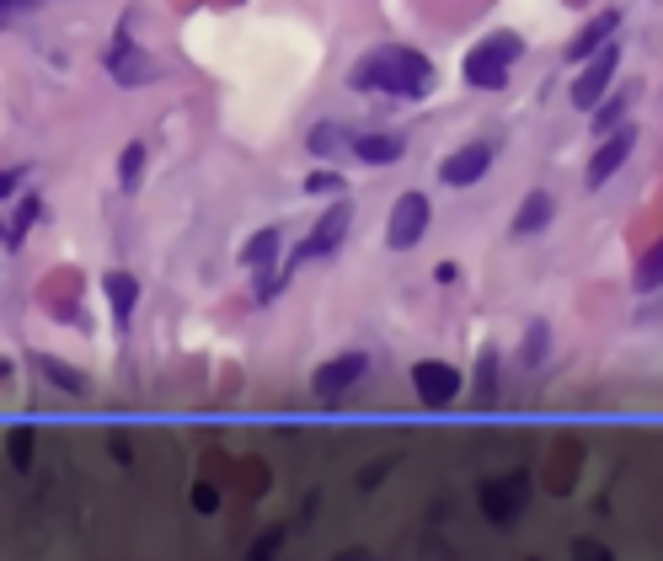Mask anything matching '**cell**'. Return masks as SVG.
Here are the masks:
<instances>
[{
  "mask_svg": "<svg viewBox=\"0 0 663 561\" xmlns=\"http://www.w3.org/2000/svg\"><path fill=\"white\" fill-rule=\"evenodd\" d=\"M279 545H284V529H268V535H257V540H252V561H268L273 551H279Z\"/></svg>",
  "mask_w": 663,
  "mask_h": 561,
  "instance_id": "obj_27",
  "label": "cell"
},
{
  "mask_svg": "<svg viewBox=\"0 0 663 561\" xmlns=\"http://www.w3.org/2000/svg\"><path fill=\"white\" fill-rule=\"evenodd\" d=\"M17 182H22V171H17V166H6V171H0V198H6Z\"/></svg>",
  "mask_w": 663,
  "mask_h": 561,
  "instance_id": "obj_33",
  "label": "cell"
},
{
  "mask_svg": "<svg viewBox=\"0 0 663 561\" xmlns=\"http://www.w3.org/2000/svg\"><path fill=\"white\" fill-rule=\"evenodd\" d=\"M498 401V348H482L476 358V407H492Z\"/></svg>",
  "mask_w": 663,
  "mask_h": 561,
  "instance_id": "obj_19",
  "label": "cell"
},
{
  "mask_svg": "<svg viewBox=\"0 0 663 561\" xmlns=\"http://www.w3.org/2000/svg\"><path fill=\"white\" fill-rule=\"evenodd\" d=\"M487 166H492V145H460L450 161L439 166V177L450 187H471V182L487 177Z\"/></svg>",
  "mask_w": 663,
  "mask_h": 561,
  "instance_id": "obj_11",
  "label": "cell"
},
{
  "mask_svg": "<svg viewBox=\"0 0 663 561\" xmlns=\"http://www.w3.org/2000/svg\"><path fill=\"white\" fill-rule=\"evenodd\" d=\"M551 214H557V198H551V193H524V204L514 214V236H535V230H546Z\"/></svg>",
  "mask_w": 663,
  "mask_h": 561,
  "instance_id": "obj_16",
  "label": "cell"
},
{
  "mask_svg": "<svg viewBox=\"0 0 663 561\" xmlns=\"http://www.w3.org/2000/svg\"><path fill=\"white\" fill-rule=\"evenodd\" d=\"M305 193H343V177H337V171H311V177H305Z\"/></svg>",
  "mask_w": 663,
  "mask_h": 561,
  "instance_id": "obj_26",
  "label": "cell"
},
{
  "mask_svg": "<svg viewBox=\"0 0 663 561\" xmlns=\"http://www.w3.org/2000/svg\"><path fill=\"white\" fill-rule=\"evenodd\" d=\"M546 321H535L530 326V332H524V364H541V358H546Z\"/></svg>",
  "mask_w": 663,
  "mask_h": 561,
  "instance_id": "obj_24",
  "label": "cell"
},
{
  "mask_svg": "<svg viewBox=\"0 0 663 561\" xmlns=\"http://www.w3.org/2000/svg\"><path fill=\"white\" fill-rule=\"evenodd\" d=\"M33 369H38L43 380L54 385V391H65V396H91V380H86V369L65 364V358H54V353H33Z\"/></svg>",
  "mask_w": 663,
  "mask_h": 561,
  "instance_id": "obj_12",
  "label": "cell"
},
{
  "mask_svg": "<svg viewBox=\"0 0 663 561\" xmlns=\"http://www.w3.org/2000/svg\"><path fill=\"white\" fill-rule=\"evenodd\" d=\"M348 225H353V209H348V204H332V209H327V214H321V220H316V230H311V236H305V241L295 246V257L284 262V278L295 273L305 257H332L337 246H343Z\"/></svg>",
  "mask_w": 663,
  "mask_h": 561,
  "instance_id": "obj_5",
  "label": "cell"
},
{
  "mask_svg": "<svg viewBox=\"0 0 663 561\" xmlns=\"http://www.w3.org/2000/svg\"><path fill=\"white\" fill-rule=\"evenodd\" d=\"M102 289H107V305H113L118 326H129L134 305H140V278H134V273H107V278H102Z\"/></svg>",
  "mask_w": 663,
  "mask_h": 561,
  "instance_id": "obj_15",
  "label": "cell"
},
{
  "mask_svg": "<svg viewBox=\"0 0 663 561\" xmlns=\"http://www.w3.org/2000/svg\"><path fill=\"white\" fill-rule=\"evenodd\" d=\"M193 508L198 513H214V508H220V492H214L209 481H198V487H193Z\"/></svg>",
  "mask_w": 663,
  "mask_h": 561,
  "instance_id": "obj_29",
  "label": "cell"
},
{
  "mask_svg": "<svg viewBox=\"0 0 663 561\" xmlns=\"http://www.w3.org/2000/svg\"><path fill=\"white\" fill-rule=\"evenodd\" d=\"M385 465H391V460H375V465H369V471L359 476V487H375V481L385 476Z\"/></svg>",
  "mask_w": 663,
  "mask_h": 561,
  "instance_id": "obj_32",
  "label": "cell"
},
{
  "mask_svg": "<svg viewBox=\"0 0 663 561\" xmlns=\"http://www.w3.org/2000/svg\"><path fill=\"white\" fill-rule=\"evenodd\" d=\"M460 369L455 364H439V358H423V364H412V391H418L423 407H450L460 396Z\"/></svg>",
  "mask_w": 663,
  "mask_h": 561,
  "instance_id": "obj_8",
  "label": "cell"
},
{
  "mask_svg": "<svg viewBox=\"0 0 663 561\" xmlns=\"http://www.w3.org/2000/svg\"><path fill=\"white\" fill-rule=\"evenodd\" d=\"M38 214H43V204H38V198H22V209H17V225H11V246H17V241H22V230H27V225H33V220H38Z\"/></svg>",
  "mask_w": 663,
  "mask_h": 561,
  "instance_id": "obj_25",
  "label": "cell"
},
{
  "mask_svg": "<svg viewBox=\"0 0 663 561\" xmlns=\"http://www.w3.org/2000/svg\"><path fill=\"white\" fill-rule=\"evenodd\" d=\"M6 449H11V465H17V471H33V428H17L6 439Z\"/></svg>",
  "mask_w": 663,
  "mask_h": 561,
  "instance_id": "obj_23",
  "label": "cell"
},
{
  "mask_svg": "<svg viewBox=\"0 0 663 561\" xmlns=\"http://www.w3.org/2000/svg\"><path fill=\"white\" fill-rule=\"evenodd\" d=\"M658 284H663V241H658L642 262H637V289L647 294V289H658Z\"/></svg>",
  "mask_w": 663,
  "mask_h": 561,
  "instance_id": "obj_22",
  "label": "cell"
},
{
  "mask_svg": "<svg viewBox=\"0 0 663 561\" xmlns=\"http://www.w3.org/2000/svg\"><path fill=\"white\" fill-rule=\"evenodd\" d=\"M626 91H621V97H610V102H599L594 107V134H610V129H621V113H626Z\"/></svg>",
  "mask_w": 663,
  "mask_h": 561,
  "instance_id": "obj_21",
  "label": "cell"
},
{
  "mask_svg": "<svg viewBox=\"0 0 663 561\" xmlns=\"http://www.w3.org/2000/svg\"><path fill=\"white\" fill-rule=\"evenodd\" d=\"M402 134H353V155H359L364 166H391L402 161Z\"/></svg>",
  "mask_w": 663,
  "mask_h": 561,
  "instance_id": "obj_14",
  "label": "cell"
},
{
  "mask_svg": "<svg viewBox=\"0 0 663 561\" xmlns=\"http://www.w3.org/2000/svg\"><path fill=\"white\" fill-rule=\"evenodd\" d=\"M311 155H337V150H353V134H348V123H332V118H321L316 129H311Z\"/></svg>",
  "mask_w": 663,
  "mask_h": 561,
  "instance_id": "obj_18",
  "label": "cell"
},
{
  "mask_svg": "<svg viewBox=\"0 0 663 561\" xmlns=\"http://www.w3.org/2000/svg\"><path fill=\"white\" fill-rule=\"evenodd\" d=\"M428 220H434V204L423 193H402L391 204V220H385V246L391 252H412L428 236Z\"/></svg>",
  "mask_w": 663,
  "mask_h": 561,
  "instance_id": "obj_3",
  "label": "cell"
},
{
  "mask_svg": "<svg viewBox=\"0 0 663 561\" xmlns=\"http://www.w3.org/2000/svg\"><path fill=\"white\" fill-rule=\"evenodd\" d=\"M107 455H113L118 465H134V444L123 439V433H113V439H107Z\"/></svg>",
  "mask_w": 663,
  "mask_h": 561,
  "instance_id": "obj_30",
  "label": "cell"
},
{
  "mask_svg": "<svg viewBox=\"0 0 663 561\" xmlns=\"http://www.w3.org/2000/svg\"><path fill=\"white\" fill-rule=\"evenodd\" d=\"M369 374V358L364 353H337V358H327V364L316 369V380H311V391L321 396V401H343L353 385H359Z\"/></svg>",
  "mask_w": 663,
  "mask_h": 561,
  "instance_id": "obj_9",
  "label": "cell"
},
{
  "mask_svg": "<svg viewBox=\"0 0 663 561\" xmlns=\"http://www.w3.org/2000/svg\"><path fill=\"white\" fill-rule=\"evenodd\" d=\"M519 54H524V38L519 33H492V38H482L466 54L460 75H466V86H476V91H503L508 86V65H514Z\"/></svg>",
  "mask_w": 663,
  "mask_h": 561,
  "instance_id": "obj_2",
  "label": "cell"
},
{
  "mask_svg": "<svg viewBox=\"0 0 663 561\" xmlns=\"http://www.w3.org/2000/svg\"><path fill=\"white\" fill-rule=\"evenodd\" d=\"M573 556H578V561H610V551H605L599 540H578V545H573Z\"/></svg>",
  "mask_w": 663,
  "mask_h": 561,
  "instance_id": "obj_31",
  "label": "cell"
},
{
  "mask_svg": "<svg viewBox=\"0 0 663 561\" xmlns=\"http://www.w3.org/2000/svg\"><path fill=\"white\" fill-rule=\"evenodd\" d=\"M615 65H621V43L610 38L599 54H589V65H583V75L573 81V107H583V113H589V107L605 102V91L615 86Z\"/></svg>",
  "mask_w": 663,
  "mask_h": 561,
  "instance_id": "obj_6",
  "label": "cell"
},
{
  "mask_svg": "<svg viewBox=\"0 0 663 561\" xmlns=\"http://www.w3.org/2000/svg\"><path fill=\"white\" fill-rule=\"evenodd\" d=\"M273 257H279V230H273V225H262L257 236L241 246V262H246L252 273H268V268H273Z\"/></svg>",
  "mask_w": 663,
  "mask_h": 561,
  "instance_id": "obj_17",
  "label": "cell"
},
{
  "mask_svg": "<svg viewBox=\"0 0 663 561\" xmlns=\"http://www.w3.org/2000/svg\"><path fill=\"white\" fill-rule=\"evenodd\" d=\"M476 503H482L487 524H519V513L530 508V476H524V471H514V476L487 481V487L476 492Z\"/></svg>",
  "mask_w": 663,
  "mask_h": 561,
  "instance_id": "obj_4",
  "label": "cell"
},
{
  "mask_svg": "<svg viewBox=\"0 0 663 561\" xmlns=\"http://www.w3.org/2000/svg\"><path fill=\"white\" fill-rule=\"evenodd\" d=\"M631 150H637V129H631V123H621V129H610V134H599V150H594V161H589V187H605L615 171L626 166Z\"/></svg>",
  "mask_w": 663,
  "mask_h": 561,
  "instance_id": "obj_10",
  "label": "cell"
},
{
  "mask_svg": "<svg viewBox=\"0 0 663 561\" xmlns=\"http://www.w3.org/2000/svg\"><path fill=\"white\" fill-rule=\"evenodd\" d=\"M140 177H145V145H140V139H129L123 155H118V187H123V193H134Z\"/></svg>",
  "mask_w": 663,
  "mask_h": 561,
  "instance_id": "obj_20",
  "label": "cell"
},
{
  "mask_svg": "<svg viewBox=\"0 0 663 561\" xmlns=\"http://www.w3.org/2000/svg\"><path fill=\"white\" fill-rule=\"evenodd\" d=\"M11 374H17V364H11V358H0V380H11Z\"/></svg>",
  "mask_w": 663,
  "mask_h": 561,
  "instance_id": "obj_34",
  "label": "cell"
},
{
  "mask_svg": "<svg viewBox=\"0 0 663 561\" xmlns=\"http://www.w3.org/2000/svg\"><path fill=\"white\" fill-rule=\"evenodd\" d=\"M615 27H621V11H599V17L583 27V33L567 43V59H589V54H599L605 43L615 38Z\"/></svg>",
  "mask_w": 663,
  "mask_h": 561,
  "instance_id": "obj_13",
  "label": "cell"
},
{
  "mask_svg": "<svg viewBox=\"0 0 663 561\" xmlns=\"http://www.w3.org/2000/svg\"><path fill=\"white\" fill-rule=\"evenodd\" d=\"M43 0H0V22H17V17H33Z\"/></svg>",
  "mask_w": 663,
  "mask_h": 561,
  "instance_id": "obj_28",
  "label": "cell"
},
{
  "mask_svg": "<svg viewBox=\"0 0 663 561\" xmlns=\"http://www.w3.org/2000/svg\"><path fill=\"white\" fill-rule=\"evenodd\" d=\"M107 75H113L118 86H129V91H134V86L161 81V59H150L134 38H123V33H118V43L107 49Z\"/></svg>",
  "mask_w": 663,
  "mask_h": 561,
  "instance_id": "obj_7",
  "label": "cell"
},
{
  "mask_svg": "<svg viewBox=\"0 0 663 561\" xmlns=\"http://www.w3.org/2000/svg\"><path fill=\"white\" fill-rule=\"evenodd\" d=\"M353 91H391V97H428L434 86V65L418 49H402V43H385V49L364 54L348 75Z\"/></svg>",
  "mask_w": 663,
  "mask_h": 561,
  "instance_id": "obj_1",
  "label": "cell"
}]
</instances>
